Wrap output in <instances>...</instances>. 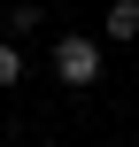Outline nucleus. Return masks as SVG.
Wrapping results in <instances>:
<instances>
[{"label":"nucleus","instance_id":"nucleus-1","mask_svg":"<svg viewBox=\"0 0 139 147\" xmlns=\"http://www.w3.org/2000/svg\"><path fill=\"white\" fill-rule=\"evenodd\" d=\"M54 78H62V85H93V78H101V47L77 39V31L54 39Z\"/></svg>","mask_w":139,"mask_h":147},{"label":"nucleus","instance_id":"nucleus-2","mask_svg":"<svg viewBox=\"0 0 139 147\" xmlns=\"http://www.w3.org/2000/svg\"><path fill=\"white\" fill-rule=\"evenodd\" d=\"M101 31H108L116 47H132V39H139V0H116V8L101 16Z\"/></svg>","mask_w":139,"mask_h":147},{"label":"nucleus","instance_id":"nucleus-3","mask_svg":"<svg viewBox=\"0 0 139 147\" xmlns=\"http://www.w3.org/2000/svg\"><path fill=\"white\" fill-rule=\"evenodd\" d=\"M15 78H23V47H15V39H0V85H15Z\"/></svg>","mask_w":139,"mask_h":147}]
</instances>
